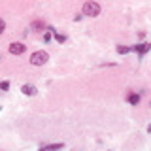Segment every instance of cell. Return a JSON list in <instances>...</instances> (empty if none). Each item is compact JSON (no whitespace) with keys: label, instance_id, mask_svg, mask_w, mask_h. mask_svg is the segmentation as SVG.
Masks as SVG:
<instances>
[{"label":"cell","instance_id":"cell-1","mask_svg":"<svg viewBox=\"0 0 151 151\" xmlns=\"http://www.w3.org/2000/svg\"><path fill=\"white\" fill-rule=\"evenodd\" d=\"M81 12H83V15H87V17H96L98 13H100V6H98L96 2H93V0H87V2L83 4Z\"/></svg>","mask_w":151,"mask_h":151},{"label":"cell","instance_id":"cell-2","mask_svg":"<svg viewBox=\"0 0 151 151\" xmlns=\"http://www.w3.org/2000/svg\"><path fill=\"white\" fill-rule=\"evenodd\" d=\"M47 60H49V55H47L45 51H34V53L30 55V64H34V66H42V64H45Z\"/></svg>","mask_w":151,"mask_h":151},{"label":"cell","instance_id":"cell-3","mask_svg":"<svg viewBox=\"0 0 151 151\" xmlns=\"http://www.w3.org/2000/svg\"><path fill=\"white\" fill-rule=\"evenodd\" d=\"M27 51V45L21 44V42H13V44H9V53L12 55H23Z\"/></svg>","mask_w":151,"mask_h":151},{"label":"cell","instance_id":"cell-4","mask_svg":"<svg viewBox=\"0 0 151 151\" xmlns=\"http://www.w3.org/2000/svg\"><path fill=\"white\" fill-rule=\"evenodd\" d=\"M149 49H151V44H138V45L130 47V51H136V53H138L140 57H144Z\"/></svg>","mask_w":151,"mask_h":151},{"label":"cell","instance_id":"cell-5","mask_svg":"<svg viewBox=\"0 0 151 151\" xmlns=\"http://www.w3.org/2000/svg\"><path fill=\"white\" fill-rule=\"evenodd\" d=\"M30 28H32V30H36V32H42V30H45V23L40 21V19H36V21L30 23Z\"/></svg>","mask_w":151,"mask_h":151},{"label":"cell","instance_id":"cell-6","mask_svg":"<svg viewBox=\"0 0 151 151\" xmlns=\"http://www.w3.org/2000/svg\"><path fill=\"white\" fill-rule=\"evenodd\" d=\"M21 91H23V94H27V96H34V94H36V87H34V85H23V87H21Z\"/></svg>","mask_w":151,"mask_h":151},{"label":"cell","instance_id":"cell-7","mask_svg":"<svg viewBox=\"0 0 151 151\" xmlns=\"http://www.w3.org/2000/svg\"><path fill=\"white\" fill-rule=\"evenodd\" d=\"M127 102L132 104V106H136V104L140 102V94L138 93H129V94H127Z\"/></svg>","mask_w":151,"mask_h":151},{"label":"cell","instance_id":"cell-8","mask_svg":"<svg viewBox=\"0 0 151 151\" xmlns=\"http://www.w3.org/2000/svg\"><path fill=\"white\" fill-rule=\"evenodd\" d=\"M42 149H60V147H64V144L60 142V144H42L40 145Z\"/></svg>","mask_w":151,"mask_h":151},{"label":"cell","instance_id":"cell-9","mask_svg":"<svg viewBox=\"0 0 151 151\" xmlns=\"http://www.w3.org/2000/svg\"><path fill=\"white\" fill-rule=\"evenodd\" d=\"M130 51V47H125V45H117V53L119 55H127Z\"/></svg>","mask_w":151,"mask_h":151},{"label":"cell","instance_id":"cell-10","mask_svg":"<svg viewBox=\"0 0 151 151\" xmlns=\"http://www.w3.org/2000/svg\"><path fill=\"white\" fill-rule=\"evenodd\" d=\"M51 34H53V28H49V30H47L45 34H44V42H45V44H47V42L51 40Z\"/></svg>","mask_w":151,"mask_h":151},{"label":"cell","instance_id":"cell-11","mask_svg":"<svg viewBox=\"0 0 151 151\" xmlns=\"http://www.w3.org/2000/svg\"><path fill=\"white\" fill-rule=\"evenodd\" d=\"M55 40L59 42V44H63V42H66V36L64 34H55Z\"/></svg>","mask_w":151,"mask_h":151},{"label":"cell","instance_id":"cell-12","mask_svg":"<svg viewBox=\"0 0 151 151\" xmlns=\"http://www.w3.org/2000/svg\"><path fill=\"white\" fill-rule=\"evenodd\" d=\"M9 89V81H2L0 83V91H8Z\"/></svg>","mask_w":151,"mask_h":151},{"label":"cell","instance_id":"cell-13","mask_svg":"<svg viewBox=\"0 0 151 151\" xmlns=\"http://www.w3.org/2000/svg\"><path fill=\"white\" fill-rule=\"evenodd\" d=\"M6 30V23H4V19H0V34Z\"/></svg>","mask_w":151,"mask_h":151},{"label":"cell","instance_id":"cell-14","mask_svg":"<svg viewBox=\"0 0 151 151\" xmlns=\"http://www.w3.org/2000/svg\"><path fill=\"white\" fill-rule=\"evenodd\" d=\"M147 132H151V125H149V127H147Z\"/></svg>","mask_w":151,"mask_h":151},{"label":"cell","instance_id":"cell-15","mask_svg":"<svg viewBox=\"0 0 151 151\" xmlns=\"http://www.w3.org/2000/svg\"><path fill=\"white\" fill-rule=\"evenodd\" d=\"M149 106H151V102H149Z\"/></svg>","mask_w":151,"mask_h":151}]
</instances>
